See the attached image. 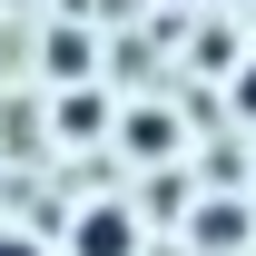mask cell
I'll use <instances>...</instances> for the list:
<instances>
[{
    "mask_svg": "<svg viewBox=\"0 0 256 256\" xmlns=\"http://www.w3.org/2000/svg\"><path fill=\"white\" fill-rule=\"evenodd\" d=\"M79 69H89V40L60 30V40H50V79H79Z\"/></svg>",
    "mask_w": 256,
    "mask_h": 256,
    "instance_id": "cell-4",
    "label": "cell"
},
{
    "mask_svg": "<svg viewBox=\"0 0 256 256\" xmlns=\"http://www.w3.org/2000/svg\"><path fill=\"white\" fill-rule=\"evenodd\" d=\"M128 148H138V158H168V118H158V108L128 118Z\"/></svg>",
    "mask_w": 256,
    "mask_h": 256,
    "instance_id": "cell-3",
    "label": "cell"
},
{
    "mask_svg": "<svg viewBox=\"0 0 256 256\" xmlns=\"http://www.w3.org/2000/svg\"><path fill=\"white\" fill-rule=\"evenodd\" d=\"M236 108H246V118H256V60L236 69Z\"/></svg>",
    "mask_w": 256,
    "mask_h": 256,
    "instance_id": "cell-6",
    "label": "cell"
},
{
    "mask_svg": "<svg viewBox=\"0 0 256 256\" xmlns=\"http://www.w3.org/2000/svg\"><path fill=\"white\" fill-rule=\"evenodd\" d=\"M79 256H138V217L128 207H79Z\"/></svg>",
    "mask_w": 256,
    "mask_h": 256,
    "instance_id": "cell-1",
    "label": "cell"
},
{
    "mask_svg": "<svg viewBox=\"0 0 256 256\" xmlns=\"http://www.w3.org/2000/svg\"><path fill=\"white\" fill-rule=\"evenodd\" d=\"M60 138H98V98H69V108H60Z\"/></svg>",
    "mask_w": 256,
    "mask_h": 256,
    "instance_id": "cell-5",
    "label": "cell"
},
{
    "mask_svg": "<svg viewBox=\"0 0 256 256\" xmlns=\"http://www.w3.org/2000/svg\"><path fill=\"white\" fill-rule=\"evenodd\" d=\"M0 256H40V236H0Z\"/></svg>",
    "mask_w": 256,
    "mask_h": 256,
    "instance_id": "cell-7",
    "label": "cell"
},
{
    "mask_svg": "<svg viewBox=\"0 0 256 256\" xmlns=\"http://www.w3.org/2000/svg\"><path fill=\"white\" fill-rule=\"evenodd\" d=\"M168 10H188V0H168Z\"/></svg>",
    "mask_w": 256,
    "mask_h": 256,
    "instance_id": "cell-8",
    "label": "cell"
},
{
    "mask_svg": "<svg viewBox=\"0 0 256 256\" xmlns=\"http://www.w3.org/2000/svg\"><path fill=\"white\" fill-rule=\"evenodd\" d=\"M236 236H246V207L207 197V207H197V246H236Z\"/></svg>",
    "mask_w": 256,
    "mask_h": 256,
    "instance_id": "cell-2",
    "label": "cell"
}]
</instances>
